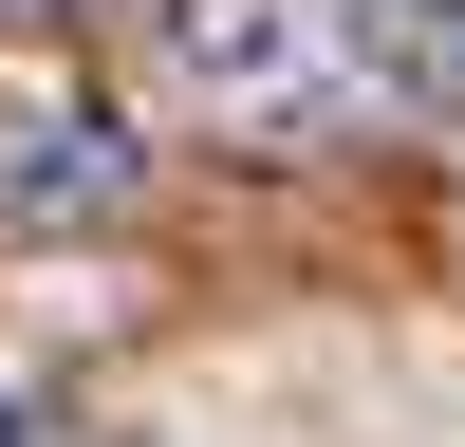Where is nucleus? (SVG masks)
Listing matches in <instances>:
<instances>
[{
    "label": "nucleus",
    "instance_id": "nucleus-2",
    "mask_svg": "<svg viewBox=\"0 0 465 447\" xmlns=\"http://www.w3.org/2000/svg\"><path fill=\"white\" fill-rule=\"evenodd\" d=\"M168 56L205 74V94H298V74H317V19H298V0H168Z\"/></svg>",
    "mask_w": 465,
    "mask_h": 447
},
{
    "label": "nucleus",
    "instance_id": "nucleus-1",
    "mask_svg": "<svg viewBox=\"0 0 465 447\" xmlns=\"http://www.w3.org/2000/svg\"><path fill=\"white\" fill-rule=\"evenodd\" d=\"M131 205V131L112 112H19L0 131V224H112Z\"/></svg>",
    "mask_w": 465,
    "mask_h": 447
},
{
    "label": "nucleus",
    "instance_id": "nucleus-5",
    "mask_svg": "<svg viewBox=\"0 0 465 447\" xmlns=\"http://www.w3.org/2000/svg\"><path fill=\"white\" fill-rule=\"evenodd\" d=\"M0 19H19V0H0Z\"/></svg>",
    "mask_w": 465,
    "mask_h": 447
},
{
    "label": "nucleus",
    "instance_id": "nucleus-4",
    "mask_svg": "<svg viewBox=\"0 0 465 447\" xmlns=\"http://www.w3.org/2000/svg\"><path fill=\"white\" fill-rule=\"evenodd\" d=\"M0 447H37V410H0Z\"/></svg>",
    "mask_w": 465,
    "mask_h": 447
},
{
    "label": "nucleus",
    "instance_id": "nucleus-3",
    "mask_svg": "<svg viewBox=\"0 0 465 447\" xmlns=\"http://www.w3.org/2000/svg\"><path fill=\"white\" fill-rule=\"evenodd\" d=\"M335 56L391 112H429V94H465V0H335Z\"/></svg>",
    "mask_w": 465,
    "mask_h": 447
}]
</instances>
